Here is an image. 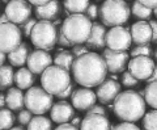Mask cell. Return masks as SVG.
<instances>
[{"mask_svg": "<svg viewBox=\"0 0 157 130\" xmlns=\"http://www.w3.org/2000/svg\"><path fill=\"white\" fill-rule=\"evenodd\" d=\"M152 26V42H157V20H152L149 21Z\"/></svg>", "mask_w": 157, "mask_h": 130, "instance_id": "42", "label": "cell"}, {"mask_svg": "<svg viewBox=\"0 0 157 130\" xmlns=\"http://www.w3.org/2000/svg\"><path fill=\"white\" fill-rule=\"evenodd\" d=\"M6 22H9V18L7 17L6 13H2L0 14V24H6Z\"/></svg>", "mask_w": 157, "mask_h": 130, "instance_id": "49", "label": "cell"}, {"mask_svg": "<svg viewBox=\"0 0 157 130\" xmlns=\"http://www.w3.org/2000/svg\"><path fill=\"white\" fill-rule=\"evenodd\" d=\"M153 14H155V16L157 17V8H156V9H153Z\"/></svg>", "mask_w": 157, "mask_h": 130, "instance_id": "52", "label": "cell"}, {"mask_svg": "<svg viewBox=\"0 0 157 130\" xmlns=\"http://www.w3.org/2000/svg\"><path fill=\"white\" fill-rule=\"evenodd\" d=\"M132 42L136 45H148L152 42V26L149 22L140 20L135 24H132L130 29Z\"/></svg>", "mask_w": 157, "mask_h": 130, "instance_id": "17", "label": "cell"}, {"mask_svg": "<svg viewBox=\"0 0 157 130\" xmlns=\"http://www.w3.org/2000/svg\"><path fill=\"white\" fill-rule=\"evenodd\" d=\"M0 2H3V3H9L11 0H0Z\"/></svg>", "mask_w": 157, "mask_h": 130, "instance_id": "53", "label": "cell"}, {"mask_svg": "<svg viewBox=\"0 0 157 130\" xmlns=\"http://www.w3.org/2000/svg\"><path fill=\"white\" fill-rule=\"evenodd\" d=\"M155 57H156V59H157V49H156V51H155Z\"/></svg>", "mask_w": 157, "mask_h": 130, "instance_id": "54", "label": "cell"}, {"mask_svg": "<svg viewBox=\"0 0 157 130\" xmlns=\"http://www.w3.org/2000/svg\"><path fill=\"white\" fill-rule=\"evenodd\" d=\"M111 130H141V129L137 128L134 122H121L115 125V126H111Z\"/></svg>", "mask_w": 157, "mask_h": 130, "instance_id": "39", "label": "cell"}, {"mask_svg": "<svg viewBox=\"0 0 157 130\" xmlns=\"http://www.w3.org/2000/svg\"><path fill=\"white\" fill-rule=\"evenodd\" d=\"M86 114H102V116H106L107 111L102 105H96L94 104L92 108H89L86 111Z\"/></svg>", "mask_w": 157, "mask_h": 130, "instance_id": "40", "label": "cell"}, {"mask_svg": "<svg viewBox=\"0 0 157 130\" xmlns=\"http://www.w3.org/2000/svg\"><path fill=\"white\" fill-rule=\"evenodd\" d=\"M89 6H90L89 0H64V2H63V7L71 14L85 13Z\"/></svg>", "mask_w": 157, "mask_h": 130, "instance_id": "25", "label": "cell"}, {"mask_svg": "<svg viewBox=\"0 0 157 130\" xmlns=\"http://www.w3.org/2000/svg\"><path fill=\"white\" fill-rule=\"evenodd\" d=\"M92 20L84 13L70 14L63 20L62 32L73 45L86 43L92 30Z\"/></svg>", "mask_w": 157, "mask_h": 130, "instance_id": "3", "label": "cell"}, {"mask_svg": "<svg viewBox=\"0 0 157 130\" xmlns=\"http://www.w3.org/2000/svg\"><path fill=\"white\" fill-rule=\"evenodd\" d=\"M54 105V96L48 93L42 86L26 89L25 107L36 116H43L47 111H51Z\"/></svg>", "mask_w": 157, "mask_h": 130, "instance_id": "7", "label": "cell"}, {"mask_svg": "<svg viewBox=\"0 0 157 130\" xmlns=\"http://www.w3.org/2000/svg\"><path fill=\"white\" fill-rule=\"evenodd\" d=\"M36 24H37V20L33 18V17H30L26 22H24V24L20 25V29H21V32H22V36L30 37L32 30H33V28L36 26Z\"/></svg>", "mask_w": 157, "mask_h": 130, "instance_id": "34", "label": "cell"}, {"mask_svg": "<svg viewBox=\"0 0 157 130\" xmlns=\"http://www.w3.org/2000/svg\"><path fill=\"white\" fill-rule=\"evenodd\" d=\"M73 91H75V89H73V84L71 83L70 86L67 87V89H64V91H63L60 95H58V99L59 100H67L68 97H71L72 96V93H73Z\"/></svg>", "mask_w": 157, "mask_h": 130, "instance_id": "41", "label": "cell"}, {"mask_svg": "<svg viewBox=\"0 0 157 130\" xmlns=\"http://www.w3.org/2000/svg\"><path fill=\"white\" fill-rule=\"evenodd\" d=\"M32 12V4L28 0H11L9 3H7L6 9H4V13L9 18V22L16 24L18 26L30 18Z\"/></svg>", "mask_w": 157, "mask_h": 130, "instance_id": "9", "label": "cell"}, {"mask_svg": "<svg viewBox=\"0 0 157 130\" xmlns=\"http://www.w3.org/2000/svg\"><path fill=\"white\" fill-rule=\"evenodd\" d=\"M132 37L131 32L123 26L111 28L106 34V46L107 49L115 50V51H126L131 47Z\"/></svg>", "mask_w": 157, "mask_h": 130, "instance_id": "10", "label": "cell"}, {"mask_svg": "<svg viewBox=\"0 0 157 130\" xmlns=\"http://www.w3.org/2000/svg\"><path fill=\"white\" fill-rule=\"evenodd\" d=\"M22 42V32L18 25L12 22L0 24V51L9 54Z\"/></svg>", "mask_w": 157, "mask_h": 130, "instance_id": "8", "label": "cell"}, {"mask_svg": "<svg viewBox=\"0 0 157 130\" xmlns=\"http://www.w3.org/2000/svg\"><path fill=\"white\" fill-rule=\"evenodd\" d=\"M152 54V47L149 45H136V46L131 50V58L134 57H141V55H145V57H149Z\"/></svg>", "mask_w": 157, "mask_h": 130, "instance_id": "32", "label": "cell"}, {"mask_svg": "<svg viewBox=\"0 0 157 130\" xmlns=\"http://www.w3.org/2000/svg\"><path fill=\"white\" fill-rule=\"evenodd\" d=\"M145 100L139 92L128 91L121 92L113 103V111L115 116L123 122H136L145 114Z\"/></svg>", "mask_w": 157, "mask_h": 130, "instance_id": "2", "label": "cell"}, {"mask_svg": "<svg viewBox=\"0 0 157 130\" xmlns=\"http://www.w3.org/2000/svg\"><path fill=\"white\" fill-rule=\"evenodd\" d=\"M130 16L131 8L126 0H105L100 7V18L105 26H122Z\"/></svg>", "mask_w": 157, "mask_h": 130, "instance_id": "4", "label": "cell"}, {"mask_svg": "<svg viewBox=\"0 0 157 130\" xmlns=\"http://www.w3.org/2000/svg\"><path fill=\"white\" fill-rule=\"evenodd\" d=\"M122 84H123L124 87L127 88H131V87H135L139 84V80L132 75L130 71H124L123 74H122V79H121Z\"/></svg>", "mask_w": 157, "mask_h": 130, "instance_id": "33", "label": "cell"}, {"mask_svg": "<svg viewBox=\"0 0 157 130\" xmlns=\"http://www.w3.org/2000/svg\"><path fill=\"white\" fill-rule=\"evenodd\" d=\"M7 108L11 111H21L25 107V95L22 93V89L17 87H11L6 95Z\"/></svg>", "mask_w": 157, "mask_h": 130, "instance_id": "22", "label": "cell"}, {"mask_svg": "<svg viewBox=\"0 0 157 130\" xmlns=\"http://www.w3.org/2000/svg\"><path fill=\"white\" fill-rule=\"evenodd\" d=\"M143 130H157V109H153L144 114Z\"/></svg>", "mask_w": 157, "mask_h": 130, "instance_id": "31", "label": "cell"}, {"mask_svg": "<svg viewBox=\"0 0 157 130\" xmlns=\"http://www.w3.org/2000/svg\"><path fill=\"white\" fill-rule=\"evenodd\" d=\"M143 97L145 103L153 109H157V82L148 83V86L145 87Z\"/></svg>", "mask_w": 157, "mask_h": 130, "instance_id": "28", "label": "cell"}, {"mask_svg": "<svg viewBox=\"0 0 157 130\" xmlns=\"http://www.w3.org/2000/svg\"><path fill=\"white\" fill-rule=\"evenodd\" d=\"M141 4H144L145 7H148L151 9H156L157 8V0H139Z\"/></svg>", "mask_w": 157, "mask_h": 130, "instance_id": "44", "label": "cell"}, {"mask_svg": "<svg viewBox=\"0 0 157 130\" xmlns=\"http://www.w3.org/2000/svg\"><path fill=\"white\" fill-rule=\"evenodd\" d=\"M80 130H111V124L102 114H86L81 121Z\"/></svg>", "mask_w": 157, "mask_h": 130, "instance_id": "20", "label": "cell"}, {"mask_svg": "<svg viewBox=\"0 0 157 130\" xmlns=\"http://www.w3.org/2000/svg\"><path fill=\"white\" fill-rule=\"evenodd\" d=\"M59 46H63V47H71L73 46V43L71 41H68V38L64 36V33L62 32V26L58 28V42H56Z\"/></svg>", "mask_w": 157, "mask_h": 130, "instance_id": "37", "label": "cell"}, {"mask_svg": "<svg viewBox=\"0 0 157 130\" xmlns=\"http://www.w3.org/2000/svg\"><path fill=\"white\" fill-rule=\"evenodd\" d=\"M9 130H25L22 126H16V128H12V129H9Z\"/></svg>", "mask_w": 157, "mask_h": 130, "instance_id": "51", "label": "cell"}, {"mask_svg": "<svg viewBox=\"0 0 157 130\" xmlns=\"http://www.w3.org/2000/svg\"><path fill=\"white\" fill-rule=\"evenodd\" d=\"M73 117H75V108L66 100H60V101L55 103L50 111V118L59 125L70 122Z\"/></svg>", "mask_w": 157, "mask_h": 130, "instance_id": "16", "label": "cell"}, {"mask_svg": "<svg viewBox=\"0 0 157 130\" xmlns=\"http://www.w3.org/2000/svg\"><path fill=\"white\" fill-rule=\"evenodd\" d=\"M81 121H82V120L81 118H78V117H73L72 120H71V124L72 125H75V126H80V125H81Z\"/></svg>", "mask_w": 157, "mask_h": 130, "instance_id": "48", "label": "cell"}, {"mask_svg": "<svg viewBox=\"0 0 157 130\" xmlns=\"http://www.w3.org/2000/svg\"><path fill=\"white\" fill-rule=\"evenodd\" d=\"M107 70L111 74H119L124 72L127 64L130 62V54L127 51H115L111 49H106L102 53Z\"/></svg>", "mask_w": 157, "mask_h": 130, "instance_id": "12", "label": "cell"}, {"mask_svg": "<svg viewBox=\"0 0 157 130\" xmlns=\"http://www.w3.org/2000/svg\"><path fill=\"white\" fill-rule=\"evenodd\" d=\"M52 62H54V59L48 54V51L37 49L30 53V55L28 58V62H26V66L34 75H42V72L46 68L52 66Z\"/></svg>", "mask_w": 157, "mask_h": 130, "instance_id": "13", "label": "cell"}, {"mask_svg": "<svg viewBox=\"0 0 157 130\" xmlns=\"http://www.w3.org/2000/svg\"><path fill=\"white\" fill-rule=\"evenodd\" d=\"M62 4L59 0H51L50 3L45 4L41 7L34 8V13L38 20H46V21H54V20L59 18L62 14Z\"/></svg>", "mask_w": 157, "mask_h": 130, "instance_id": "18", "label": "cell"}, {"mask_svg": "<svg viewBox=\"0 0 157 130\" xmlns=\"http://www.w3.org/2000/svg\"><path fill=\"white\" fill-rule=\"evenodd\" d=\"M122 92L121 84L117 80L113 79H106L105 82H102L100 86L97 87V100H100L101 104H111L114 103L117 96Z\"/></svg>", "mask_w": 157, "mask_h": 130, "instance_id": "15", "label": "cell"}, {"mask_svg": "<svg viewBox=\"0 0 157 130\" xmlns=\"http://www.w3.org/2000/svg\"><path fill=\"white\" fill-rule=\"evenodd\" d=\"M14 83V70L11 64L0 66V87L2 89H9Z\"/></svg>", "mask_w": 157, "mask_h": 130, "instance_id": "24", "label": "cell"}, {"mask_svg": "<svg viewBox=\"0 0 157 130\" xmlns=\"http://www.w3.org/2000/svg\"><path fill=\"white\" fill-rule=\"evenodd\" d=\"M30 47L29 45L25 42H21V45L16 49L13 50L12 53H9L7 58H8V62L11 66H16V67H22L25 66L26 62H28V58L30 55Z\"/></svg>", "mask_w": 157, "mask_h": 130, "instance_id": "21", "label": "cell"}, {"mask_svg": "<svg viewBox=\"0 0 157 130\" xmlns=\"http://www.w3.org/2000/svg\"><path fill=\"white\" fill-rule=\"evenodd\" d=\"M6 59H8V58H7V55H6L4 53L0 51V66H3L4 62H6Z\"/></svg>", "mask_w": 157, "mask_h": 130, "instance_id": "50", "label": "cell"}, {"mask_svg": "<svg viewBox=\"0 0 157 130\" xmlns=\"http://www.w3.org/2000/svg\"><path fill=\"white\" fill-rule=\"evenodd\" d=\"M107 66L102 55L89 51L81 57H77L72 66V76L81 87L92 88L98 87L106 80Z\"/></svg>", "mask_w": 157, "mask_h": 130, "instance_id": "1", "label": "cell"}, {"mask_svg": "<svg viewBox=\"0 0 157 130\" xmlns=\"http://www.w3.org/2000/svg\"><path fill=\"white\" fill-rule=\"evenodd\" d=\"M152 11H153V9L145 7L144 4H141V3L139 2V0L134 2V3H132V6H131V12H132V14H134L135 17L140 18V20H144V21H145V20H148V18H151Z\"/></svg>", "mask_w": 157, "mask_h": 130, "instance_id": "29", "label": "cell"}, {"mask_svg": "<svg viewBox=\"0 0 157 130\" xmlns=\"http://www.w3.org/2000/svg\"><path fill=\"white\" fill-rule=\"evenodd\" d=\"M85 14H86V16L89 17L90 20H96L98 16H100V7H98L96 3L90 4V6L88 7V9H86Z\"/></svg>", "mask_w": 157, "mask_h": 130, "instance_id": "38", "label": "cell"}, {"mask_svg": "<svg viewBox=\"0 0 157 130\" xmlns=\"http://www.w3.org/2000/svg\"><path fill=\"white\" fill-rule=\"evenodd\" d=\"M14 117L13 112L9 108H3L0 109V130H9L13 128L14 124Z\"/></svg>", "mask_w": 157, "mask_h": 130, "instance_id": "30", "label": "cell"}, {"mask_svg": "<svg viewBox=\"0 0 157 130\" xmlns=\"http://www.w3.org/2000/svg\"><path fill=\"white\" fill-rule=\"evenodd\" d=\"M71 83V72L56 64L46 68L41 75V86L52 96L60 95Z\"/></svg>", "mask_w": 157, "mask_h": 130, "instance_id": "5", "label": "cell"}, {"mask_svg": "<svg viewBox=\"0 0 157 130\" xmlns=\"http://www.w3.org/2000/svg\"><path fill=\"white\" fill-rule=\"evenodd\" d=\"M36 82V76L28 67H20L14 74V83L20 89H29Z\"/></svg>", "mask_w": 157, "mask_h": 130, "instance_id": "23", "label": "cell"}, {"mask_svg": "<svg viewBox=\"0 0 157 130\" xmlns=\"http://www.w3.org/2000/svg\"><path fill=\"white\" fill-rule=\"evenodd\" d=\"M7 105V101H6V95L0 93V109H3L4 107Z\"/></svg>", "mask_w": 157, "mask_h": 130, "instance_id": "47", "label": "cell"}, {"mask_svg": "<svg viewBox=\"0 0 157 130\" xmlns=\"http://www.w3.org/2000/svg\"><path fill=\"white\" fill-rule=\"evenodd\" d=\"M0 89H2V87H0Z\"/></svg>", "mask_w": 157, "mask_h": 130, "instance_id": "55", "label": "cell"}, {"mask_svg": "<svg viewBox=\"0 0 157 130\" xmlns=\"http://www.w3.org/2000/svg\"><path fill=\"white\" fill-rule=\"evenodd\" d=\"M72 105L77 111L86 112L89 108H92L97 101V95L93 92L90 88H77L73 91L71 96Z\"/></svg>", "mask_w": 157, "mask_h": 130, "instance_id": "14", "label": "cell"}, {"mask_svg": "<svg viewBox=\"0 0 157 130\" xmlns=\"http://www.w3.org/2000/svg\"><path fill=\"white\" fill-rule=\"evenodd\" d=\"M28 2L34 7H41V6H45V4L50 3L51 0H28Z\"/></svg>", "mask_w": 157, "mask_h": 130, "instance_id": "45", "label": "cell"}, {"mask_svg": "<svg viewBox=\"0 0 157 130\" xmlns=\"http://www.w3.org/2000/svg\"><path fill=\"white\" fill-rule=\"evenodd\" d=\"M156 63L151 57H134L130 59L128 64H127V68L128 71L134 75L137 80H148L152 76V74L155 71Z\"/></svg>", "mask_w": 157, "mask_h": 130, "instance_id": "11", "label": "cell"}, {"mask_svg": "<svg viewBox=\"0 0 157 130\" xmlns=\"http://www.w3.org/2000/svg\"><path fill=\"white\" fill-rule=\"evenodd\" d=\"M26 130H52V120L45 116H34Z\"/></svg>", "mask_w": 157, "mask_h": 130, "instance_id": "27", "label": "cell"}, {"mask_svg": "<svg viewBox=\"0 0 157 130\" xmlns=\"http://www.w3.org/2000/svg\"><path fill=\"white\" fill-rule=\"evenodd\" d=\"M106 34H107V30L104 24L93 22L90 36L86 41V46L89 49H96V50L104 49L106 46Z\"/></svg>", "mask_w": 157, "mask_h": 130, "instance_id": "19", "label": "cell"}, {"mask_svg": "<svg viewBox=\"0 0 157 130\" xmlns=\"http://www.w3.org/2000/svg\"><path fill=\"white\" fill-rule=\"evenodd\" d=\"M148 83H152V82H157V66L155 67V71H153V74H152V76L147 80Z\"/></svg>", "mask_w": 157, "mask_h": 130, "instance_id": "46", "label": "cell"}, {"mask_svg": "<svg viewBox=\"0 0 157 130\" xmlns=\"http://www.w3.org/2000/svg\"><path fill=\"white\" fill-rule=\"evenodd\" d=\"M75 55L71 53V51H58L55 58H54V64L56 66H60L63 68L68 70L71 71L72 70V66H73V62H75Z\"/></svg>", "mask_w": 157, "mask_h": 130, "instance_id": "26", "label": "cell"}, {"mask_svg": "<svg viewBox=\"0 0 157 130\" xmlns=\"http://www.w3.org/2000/svg\"><path fill=\"white\" fill-rule=\"evenodd\" d=\"M54 130H80V128H77V126H75V125H72L71 122H67V124L59 125V126L56 129H54Z\"/></svg>", "mask_w": 157, "mask_h": 130, "instance_id": "43", "label": "cell"}, {"mask_svg": "<svg viewBox=\"0 0 157 130\" xmlns=\"http://www.w3.org/2000/svg\"><path fill=\"white\" fill-rule=\"evenodd\" d=\"M32 118H33V113L29 109H21L17 114V121L21 125H26V126L32 121Z\"/></svg>", "mask_w": 157, "mask_h": 130, "instance_id": "35", "label": "cell"}, {"mask_svg": "<svg viewBox=\"0 0 157 130\" xmlns=\"http://www.w3.org/2000/svg\"><path fill=\"white\" fill-rule=\"evenodd\" d=\"M71 53L73 54V55H75V58H77V57H81V55H84V54L89 53V47H88L86 45H84V43L73 45Z\"/></svg>", "mask_w": 157, "mask_h": 130, "instance_id": "36", "label": "cell"}, {"mask_svg": "<svg viewBox=\"0 0 157 130\" xmlns=\"http://www.w3.org/2000/svg\"><path fill=\"white\" fill-rule=\"evenodd\" d=\"M30 41L37 49L50 51L58 42V28L52 21L39 20L32 30Z\"/></svg>", "mask_w": 157, "mask_h": 130, "instance_id": "6", "label": "cell"}]
</instances>
